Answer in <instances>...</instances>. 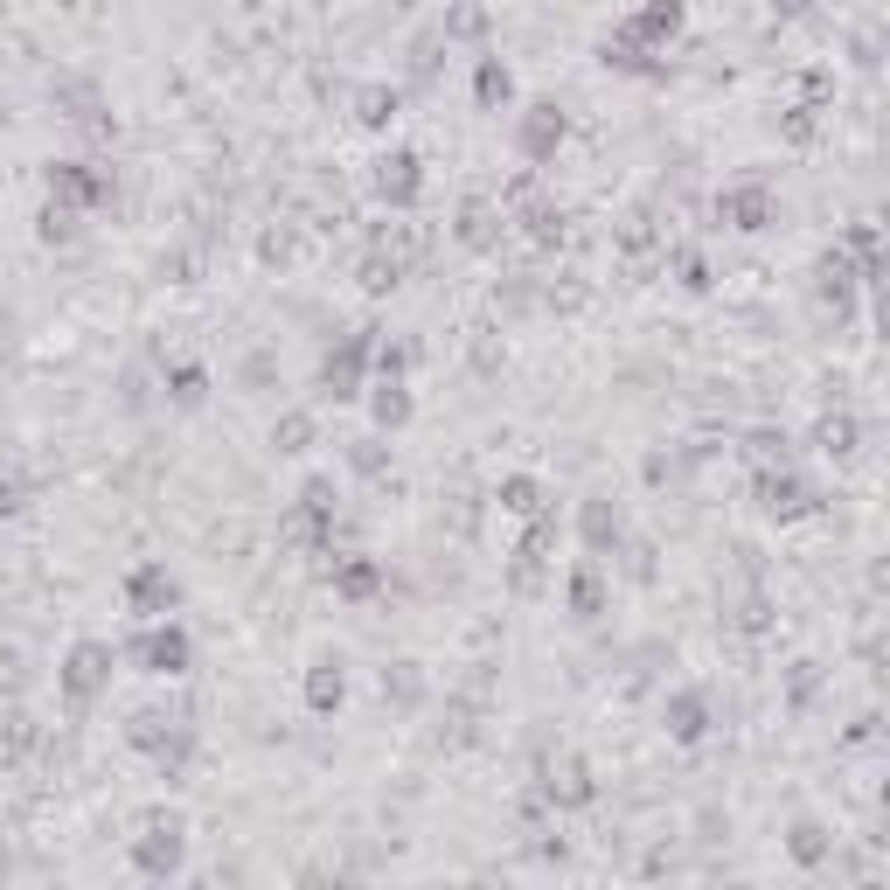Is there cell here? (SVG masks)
<instances>
[{"instance_id":"52a82bcc","label":"cell","mask_w":890,"mask_h":890,"mask_svg":"<svg viewBox=\"0 0 890 890\" xmlns=\"http://www.w3.org/2000/svg\"><path fill=\"white\" fill-rule=\"evenodd\" d=\"M404 411H411V404H404V397H397V390H383V397H376V418H383V425H397V418H404Z\"/></svg>"},{"instance_id":"6da1fadb","label":"cell","mask_w":890,"mask_h":890,"mask_svg":"<svg viewBox=\"0 0 890 890\" xmlns=\"http://www.w3.org/2000/svg\"><path fill=\"white\" fill-rule=\"evenodd\" d=\"M133 863H140L147 877H167V870H181V828L167 821V828L140 835V842H133Z\"/></svg>"},{"instance_id":"5b68a950","label":"cell","mask_w":890,"mask_h":890,"mask_svg":"<svg viewBox=\"0 0 890 890\" xmlns=\"http://www.w3.org/2000/svg\"><path fill=\"white\" fill-rule=\"evenodd\" d=\"M786 849H793V856H800V863H821V856H828V849H835V842H828V835H821V828H814V821H800V828H793V842H786Z\"/></svg>"},{"instance_id":"3957f363","label":"cell","mask_w":890,"mask_h":890,"mask_svg":"<svg viewBox=\"0 0 890 890\" xmlns=\"http://www.w3.org/2000/svg\"><path fill=\"white\" fill-rule=\"evenodd\" d=\"M147 668L153 675H181V668H188V640H181V633H153L147 640Z\"/></svg>"},{"instance_id":"7a4b0ae2","label":"cell","mask_w":890,"mask_h":890,"mask_svg":"<svg viewBox=\"0 0 890 890\" xmlns=\"http://www.w3.org/2000/svg\"><path fill=\"white\" fill-rule=\"evenodd\" d=\"M105 661H112V654H105L98 640H84V647L70 654V675H63V682H70V696H91V689L105 682Z\"/></svg>"},{"instance_id":"277c9868","label":"cell","mask_w":890,"mask_h":890,"mask_svg":"<svg viewBox=\"0 0 890 890\" xmlns=\"http://www.w3.org/2000/svg\"><path fill=\"white\" fill-rule=\"evenodd\" d=\"M411 167H418L411 153H390V160H383V174H376V181H383V195H397V202H404V195H411V181H418Z\"/></svg>"},{"instance_id":"8992f818","label":"cell","mask_w":890,"mask_h":890,"mask_svg":"<svg viewBox=\"0 0 890 890\" xmlns=\"http://www.w3.org/2000/svg\"><path fill=\"white\" fill-rule=\"evenodd\" d=\"M327 703H341V668H334V675H327V668L313 675V710H327Z\"/></svg>"}]
</instances>
